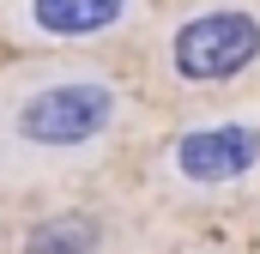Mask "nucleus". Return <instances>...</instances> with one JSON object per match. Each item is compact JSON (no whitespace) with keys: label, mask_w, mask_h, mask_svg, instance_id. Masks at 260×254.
<instances>
[{"label":"nucleus","mask_w":260,"mask_h":254,"mask_svg":"<svg viewBox=\"0 0 260 254\" xmlns=\"http://www.w3.org/2000/svg\"><path fill=\"white\" fill-rule=\"evenodd\" d=\"M133 12V0H24V30L49 37V43H79V37H103Z\"/></svg>","instance_id":"nucleus-4"},{"label":"nucleus","mask_w":260,"mask_h":254,"mask_svg":"<svg viewBox=\"0 0 260 254\" xmlns=\"http://www.w3.org/2000/svg\"><path fill=\"white\" fill-rule=\"evenodd\" d=\"M170 170H176V182L206 188V194L248 182V176L260 170V121L230 115V121H200V127H188V133L170 145Z\"/></svg>","instance_id":"nucleus-3"},{"label":"nucleus","mask_w":260,"mask_h":254,"mask_svg":"<svg viewBox=\"0 0 260 254\" xmlns=\"http://www.w3.org/2000/svg\"><path fill=\"white\" fill-rule=\"evenodd\" d=\"M121 97L91 67H30L0 79V164L6 170H67L103 151Z\"/></svg>","instance_id":"nucleus-1"},{"label":"nucleus","mask_w":260,"mask_h":254,"mask_svg":"<svg viewBox=\"0 0 260 254\" xmlns=\"http://www.w3.org/2000/svg\"><path fill=\"white\" fill-rule=\"evenodd\" d=\"M91 248H97V218H85V212L43 218L24 236V254H91Z\"/></svg>","instance_id":"nucleus-5"},{"label":"nucleus","mask_w":260,"mask_h":254,"mask_svg":"<svg viewBox=\"0 0 260 254\" xmlns=\"http://www.w3.org/2000/svg\"><path fill=\"white\" fill-rule=\"evenodd\" d=\"M254 61H260V18L254 12H230V6L188 18L176 30V43H170V67L188 85H224V79L248 73Z\"/></svg>","instance_id":"nucleus-2"}]
</instances>
